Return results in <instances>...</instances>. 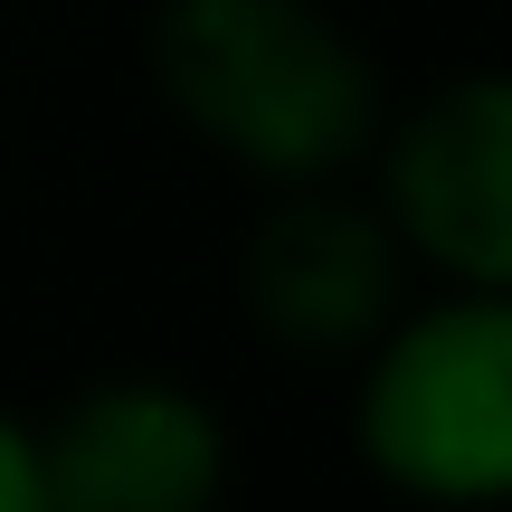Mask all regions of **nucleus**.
<instances>
[{
    "instance_id": "f257e3e1",
    "label": "nucleus",
    "mask_w": 512,
    "mask_h": 512,
    "mask_svg": "<svg viewBox=\"0 0 512 512\" xmlns=\"http://www.w3.org/2000/svg\"><path fill=\"white\" fill-rule=\"evenodd\" d=\"M143 67L190 143L266 190L351 181L389 114L370 48L323 0H162L143 19Z\"/></svg>"
},
{
    "instance_id": "f03ea898",
    "label": "nucleus",
    "mask_w": 512,
    "mask_h": 512,
    "mask_svg": "<svg viewBox=\"0 0 512 512\" xmlns=\"http://www.w3.org/2000/svg\"><path fill=\"white\" fill-rule=\"evenodd\" d=\"M351 446L427 512H494L512 494V285H437L361 351Z\"/></svg>"
},
{
    "instance_id": "7ed1b4c3",
    "label": "nucleus",
    "mask_w": 512,
    "mask_h": 512,
    "mask_svg": "<svg viewBox=\"0 0 512 512\" xmlns=\"http://www.w3.org/2000/svg\"><path fill=\"white\" fill-rule=\"evenodd\" d=\"M370 209L437 285H512V86L494 67L446 76L370 133Z\"/></svg>"
},
{
    "instance_id": "20e7f679",
    "label": "nucleus",
    "mask_w": 512,
    "mask_h": 512,
    "mask_svg": "<svg viewBox=\"0 0 512 512\" xmlns=\"http://www.w3.org/2000/svg\"><path fill=\"white\" fill-rule=\"evenodd\" d=\"M48 512H219L228 418L171 370H105L29 418Z\"/></svg>"
},
{
    "instance_id": "39448f33",
    "label": "nucleus",
    "mask_w": 512,
    "mask_h": 512,
    "mask_svg": "<svg viewBox=\"0 0 512 512\" xmlns=\"http://www.w3.org/2000/svg\"><path fill=\"white\" fill-rule=\"evenodd\" d=\"M399 285H408V256L380 228L370 190H351V181L275 190V209L256 219L247 266H238L247 323L266 342L304 351V361H351L408 304Z\"/></svg>"
},
{
    "instance_id": "423d86ee",
    "label": "nucleus",
    "mask_w": 512,
    "mask_h": 512,
    "mask_svg": "<svg viewBox=\"0 0 512 512\" xmlns=\"http://www.w3.org/2000/svg\"><path fill=\"white\" fill-rule=\"evenodd\" d=\"M0 512H48L38 503V456H29V418L0 408Z\"/></svg>"
}]
</instances>
